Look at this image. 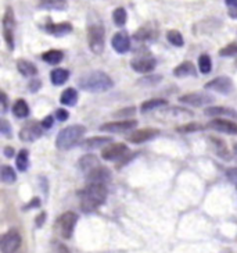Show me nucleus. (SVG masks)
Instances as JSON below:
<instances>
[{"instance_id":"1","label":"nucleus","mask_w":237,"mask_h":253,"mask_svg":"<svg viewBox=\"0 0 237 253\" xmlns=\"http://www.w3.org/2000/svg\"><path fill=\"white\" fill-rule=\"evenodd\" d=\"M107 194H108L107 185L96 184V182H88V185L79 192L81 209L85 213L95 211L105 202Z\"/></svg>"},{"instance_id":"2","label":"nucleus","mask_w":237,"mask_h":253,"mask_svg":"<svg viewBox=\"0 0 237 253\" xmlns=\"http://www.w3.org/2000/svg\"><path fill=\"white\" fill-rule=\"evenodd\" d=\"M82 90H86L90 93H102L107 92L112 88V80L110 75L104 71H92L88 74L82 75L78 82Z\"/></svg>"},{"instance_id":"3","label":"nucleus","mask_w":237,"mask_h":253,"mask_svg":"<svg viewBox=\"0 0 237 253\" xmlns=\"http://www.w3.org/2000/svg\"><path fill=\"white\" fill-rule=\"evenodd\" d=\"M85 131L86 129L83 126H69L63 128L56 138V146L61 150H69L79 142Z\"/></svg>"},{"instance_id":"4","label":"nucleus","mask_w":237,"mask_h":253,"mask_svg":"<svg viewBox=\"0 0 237 253\" xmlns=\"http://www.w3.org/2000/svg\"><path fill=\"white\" fill-rule=\"evenodd\" d=\"M88 43L95 54H102L105 45V31L103 24H90L88 27Z\"/></svg>"},{"instance_id":"5","label":"nucleus","mask_w":237,"mask_h":253,"mask_svg":"<svg viewBox=\"0 0 237 253\" xmlns=\"http://www.w3.org/2000/svg\"><path fill=\"white\" fill-rule=\"evenodd\" d=\"M76 221H78V216L75 214L74 211H66V213H63L59 217L57 223H56V227H57V231H59L60 235L64 239L71 238L72 234H74Z\"/></svg>"},{"instance_id":"6","label":"nucleus","mask_w":237,"mask_h":253,"mask_svg":"<svg viewBox=\"0 0 237 253\" xmlns=\"http://www.w3.org/2000/svg\"><path fill=\"white\" fill-rule=\"evenodd\" d=\"M14 30H15V18L13 8L7 7L6 13L3 15V37L7 43L8 49H14Z\"/></svg>"},{"instance_id":"7","label":"nucleus","mask_w":237,"mask_h":253,"mask_svg":"<svg viewBox=\"0 0 237 253\" xmlns=\"http://www.w3.org/2000/svg\"><path fill=\"white\" fill-rule=\"evenodd\" d=\"M157 66L156 59L150 54V53H141L139 56H136L132 61H131V67L134 68L135 71L140 73V74H147L150 71H153Z\"/></svg>"},{"instance_id":"8","label":"nucleus","mask_w":237,"mask_h":253,"mask_svg":"<svg viewBox=\"0 0 237 253\" xmlns=\"http://www.w3.org/2000/svg\"><path fill=\"white\" fill-rule=\"evenodd\" d=\"M21 246V235L17 230H10L1 238V253H15Z\"/></svg>"},{"instance_id":"9","label":"nucleus","mask_w":237,"mask_h":253,"mask_svg":"<svg viewBox=\"0 0 237 253\" xmlns=\"http://www.w3.org/2000/svg\"><path fill=\"white\" fill-rule=\"evenodd\" d=\"M43 134V126L42 123L37 121H30L23 126V129L20 131V139L24 142H34L39 139Z\"/></svg>"},{"instance_id":"10","label":"nucleus","mask_w":237,"mask_h":253,"mask_svg":"<svg viewBox=\"0 0 237 253\" xmlns=\"http://www.w3.org/2000/svg\"><path fill=\"white\" fill-rule=\"evenodd\" d=\"M179 102L185 104H192V106H204V104L214 103V97L204 92H192V93H186L183 96L179 97Z\"/></svg>"},{"instance_id":"11","label":"nucleus","mask_w":237,"mask_h":253,"mask_svg":"<svg viewBox=\"0 0 237 253\" xmlns=\"http://www.w3.org/2000/svg\"><path fill=\"white\" fill-rule=\"evenodd\" d=\"M137 126L136 120H124V121H114V123H107L100 126V131L104 132H114V134H121L126 132L129 129H134Z\"/></svg>"},{"instance_id":"12","label":"nucleus","mask_w":237,"mask_h":253,"mask_svg":"<svg viewBox=\"0 0 237 253\" xmlns=\"http://www.w3.org/2000/svg\"><path fill=\"white\" fill-rule=\"evenodd\" d=\"M205 89L219 92V93H223V95H228L233 89V82H232L229 77H216L212 81L205 84Z\"/></svg>"},{"instance_id":"13","label":"nucleus","mask_w":237,"mask_h":253,"mask_svg":"<svg viewBox=\"0 0 237 253\" xmlns=\"http://www.w3.org/2000/svg\"><path fill=\"white\" fill-rule=\"evenodd\" d=\"M126 153H128V146L125 143H111L110 146L102 150V157L104 160L114 162V160H118L122 156H125Z\"/></svg>"},{"instance_id":"14","label":"nucleus","mask_w":237,"mask_h":253,"mask_svg":"<svg viewBox=\"0 0 237 253\" xmlns=\"http://www.w3.org/2000/svg\"><path fill=\"white\" fill-rule=\"evenodd\" d=\"M208 126H211L215 131L225 132L229 135H237V124L226 119H214L209 121Z\"/></svg>"},{"instance_id":"15","label":"nucleus","mask_w":237,"mask_h":253,"mask_svg":"<svg viewBox=\"0 0 237 253\" xmlns=\"http://www.w3.org/2000/svg\"><path fill=\"white\" fill-rule=\"evenodd\" d=\"M111 45L115 52L124 54V53H126L131 49V38H129V35L126 34L125 31L117 32V34L112 37Z\"/></svg>"},{"instance_id":"16","label":"nucleus","mask_w":237,"mask_h":253,"mask_svg":"<svg viewBox=\"0 0 237 253\" xmlns=\"http://www.w3.org/2000/svg\"><path fill=\"white\" fill-rule=\"evenodd\" d=\"M160 134V131L156 128H143V129H137L128 136L129 142L132 143H143V142L150 141L151 138H156L157 135Z\"/></svg>"},{"instance_id":"17","label":"nucleus","mask_w":237,"mask_h":253,"mask_svg":"<svg viewBox=\"0 0 237 253\" xmlns=\"http://www.w3.org/2000/svg\"><path fill=\"white\" fill-rule=\"evenodd\" d=\"M111 179V174H110V170L105 169V167H102L99 166L97 169L92 170L88 175V182H96V184H104L107 185V182Z\"/></svg>"},{"instance_id":"18","label":"nucleus","mask_w":237,"mask_h":253,"mask_svg":"<svg viewBox=\"0 0 237 253\" xmlns=\"http://www.w3.org/2000/svg\"><path fill=\"white\" fill-rule=\"evenodd\" d=\"M45 31L53 37H66L72 32V24L71 23H60V24H47L45 25Z\"/></svg>"},{"instance_id":"19","label":"nucleus","mask_w":237,"mask_h":253,"mask_svg":"<svg viewBox=\"0 0 237 253\" xmlns=\"http://www.w3.org/2000/svg\"><path fill=\"white\" fill-rule=\"evenodd\" d=\"M205 116H212L216 119H221V117H233L237 119V112L230 109V107H219V106H212V107H208L205 109Z\"/></svg>"},{"instance_id":"20","label":"nucleus","mask_w":237,"mask_h":253,"mask_svg":"<svg viewBox=\"0 0 237 253\" xmlns=\"http://www.w3.org/2000/svg\"><path fill=\"white\" fill-rule=\"evenodd\" d=\"M209 142H211V145H212V148L216 152V155L219 157H222L225 160H229L232 155H230L229 149H228V146H226V143L222 139H219V138H216V136H211L209 138Z\"/></svg>"},{"instance_id":"21","label":"nucleus","mask_w":237,"mask_h":253,"mask_svg":"<svg viewBox=\"0 0 237 253\" xmlns=\"http://www.w3.org/2000/svg\"><path fill=\"white\" fill-rule=\"evenodd\" d=\"M37 6L45 10L63 11V10H67L68 1L67 0H37Z\"/></svg>"},{"instance_id":"22","label":"nucleus","mask_w":237,"mask_h":253,"mask_svg":"<svg viewBox=\"0 0 237 253\" xmlns=\"http://www.w3.org/2000/svg\"><path fill=\"white\" fill-rule=\"evenodd\" d=\"M111 143V138H107V136H93V138H89L86 141L82 142V148L83 149H99L102 146H105Z\"/></svg>"},{"instance_id":"23","label":"nucleus","mask_w":237,"mask_h":253,"mask_svg":"<svg viewBox=\"0 0 237 253\" xmlns=\"http://www.w3.org/2000/svg\"><path fill=\"white\" fill-rule=\"evenodd\" d=\"M17 70L24 77H35L37 74L36 66L25 59H21L17 61Z\"/></svg>"},{"instance_id":"24","label":"nucleus","mask_w":237,"mask_h":253,"mask_svg":"<svg viewBox=\"0 0 237 253\" xmlns=\"http://www.w3.org/2000/svg\"><path fill=\"white\" fill-rule=\"evenodd\" d=\"M197 74L196 71V67L193 66V63L190 61H183L182 64H179L178 67L173 68V75L175 77H189V75H194Z\"/></svg>"},{"instance_id":"25","label":"nucleus","mask_w":237,"mask_h":253,"mask_svg":"<svg viewBox=\"0 0 237 253\" xmlns=\"http://www.w3.org/2000/svg\"><path fill=\"white\" fill-rule=\"evenodd\" d=\"M158 32L154 28H150V27H141L137 30V32L135 34V39L136 41H140V42H146V41H153L154 38H157Z\"/></svg>"},{"instance_id":"26","label":"nucleus","mask_w":237,"mask_h":253,"mask_svg":"<svg viewBox=\"0 0 237 253\" xmlns=\"http://www.w3.org/2000/svg\"><path fill=\"white\" fill-rule=\"evenodd\" d=\"M99 166H100V163H99L97 157L93 156V155H86V156H83L79 160V167L86 172H90L92 170H95Z\"/></svg>"},{"instance_id":"27","label":"nucleus","mask_w":237,"mask_h":253,"mask_svg":"<svg viewBox=\"0 0 237 253\" xmlns=\"http://www.w3.org/2000/svg\"><path fill=\"white\" fill-rule=\"evenodd\" d=\"M69 78V71L66 68H54L50 73V80L54 85H63Z\"/></svg>"},{"instance_id":"28","label":"nucleus","mask_w":237,"mask_h":253,"mask_svg":"<svg viewBox=\"0 0 237 253\" xmlns=\"http://www.w3.org/2000/svg\"><path fill=\"white\" fill-rule=\"evenodd\" d=\"M168 102L165 99H150L147 102H143L140 106V112L141 113H148L151 110H156V109H160V107H164L167 106Z\"/></svg>"},{"instance_id":"29","label":"nucleus","mask_w":237,"mask_h":253,"mask_svg":"<svg viewBox=\"0 0 237 253\" xmlns=\"http://www.w3.org/2000/svg\"><path fill=\"white\" fill-rule=\"evenodd\" d=\"M13 113L17 119H25L30 114V107L24 99H18L14 104H13Z\"/></svg>"},{"instance_id":"30","label":"nucleus","mask_w":237,"mask_h":253,"mask_svg":"<svg viewBox=\"0 0 237 253\" xmlns=\"http://www.w3.org/2000/svg\"><path fill=\"white\" fill-rule=\"evenodd\" d=\"M76 100H78V92L74 88H67L60 96L61 104H66V106H74Z\"/></svg>"},{"instance_id":"31","label":"nucleus","mask_w":237,"mask_h":253,"mask_svg":"<svg viewBox=\"0 0 237 253\" xmlns=\"http://www.w3.org/2000/svg\"><path fill=\"white\" fill-rule=\"evenodd\" d=\"M42 59L45 60L46 63H49V64H59L63 61L64 59V53L61 52V50H56V49H52V50H49V52H46L42 54Z\"/></svg>"},{"instance_id":"32","label":"nucleus","mask_w":237,"mask_h":253,"mask_svg":"<svg viewBox=\"0 0 237 253\" xmlns=\"http://www.w3.org/2000/svg\"><path fill=\"white\" fill-rule=\"evenodd\" d=\"M0 178L1 181L4 182V184H14L15 179H17V174L13 170V167L11 166H1V171H0Z\"/></svg>"},{"instance_id":"33","label":"nucleus","mask_w":237,"mask_h":253,"mask_svg":"<svg viewBox=\"0 0 237 253\" xmlns=\"http://www.w3.org/2000/svg\"><path fill=\"white\" fill-rule=\"evenodd\" d=\"M15 164H17V169L20 171H27L28 170V167H30V153H28V150L23 149L17 155Z\"/></svg>"},{"instance_id":"34","label":"nucleus","mask_w":237,"mask_h":253,"mask_svg":"<svg viewBox=\"0 0 237 253\" xmlns=\"http://www.w3.org/2000/svg\"><path fill=\"white\" fill-rule=\"evenodd\" d=\"M167 39L169 42L170 45L176 46V47H182L185 45V39H183V35L179 32L178 30H170L167 32Z\"/></svg>"},{"instance_id":"35","label":"nucleus","mask_w":237,"mask_h":253,"mask_svg":"<svg viewBox=\"0 0 237 253\" xmlns=\"http://www.w3.org/2000/svg\"><path fill=\"white\" fill-rule=\"evenodd\" d=\"M112 20H114V23L115 25H118V27H124L126 24V20H128V13H126V10L124 7H117L114 10V13H112Z\"/></svg>"},{"instance_id":"36","label":"nucleus","mask_w":237,"mask_h":253,"mask_svg":"<svg viewBox=\"0 0 237 253\" xmlns=\"http://www.w3.org/2000/svg\"><path fill=\"white\" fill-rule=\"evenodd\" d=\"M199 68L203 74H209L212 70V63H211V57L208 54H201L199 57Z\"/></svg>"},{"instance_id":"37","label":"nucleus","mask_w":237,"mask_h":253,"mask_svg":"<svg viewBox=\"0 0 237 253\" xmlns=\"http://www.w3.org/2000/svg\"><path fill=\"white\" fill-rule=\"evenodd\" d=\"M204 126L197 123H190V124H185V126H176V131L180 134H189V132H197V131H203Z\"/></svg>"},{"instance_id":"38","label":"nucleus","mask_w":237,"mask_h":253,"mask_svg":"<svg viewBox=\"0 0 237 253\" xmlns=\"http://www.w3.org/2000/svg\"><path fill=\"white\" fill-rule=\"evenodd\" d=\"M161 80H163L161 75H148V77H144V78L139 80V84H141V85H148V86H154L157 84H160Z\"/></svg>"},{"instance_id":"39","label":"nucleus","mask_w":237,"mask_h":253,"mask_svg":"<svg viewBox=\"0 0 237 253\" xmlns=\"http://www.w3.org/2000/svg\"><path fill=\"white\" fill-rule=\"evenodd\" d=\"M235 54H237V42L229 43L219 50V56H235Z\"/></svg>"},{"instance_id":"40","label":"nucleus","mask_w":237,"mask_h":253,"mask_svg":"<svg viewBox=\"0 0 237 253\" xmlns=\"http://www.w3.org/2000/svg\"><path fill=\"white\" fill-rule=\"evenodd\" d=\"M0 132L4 135V136H10V135H11L10 124H8L4 119H1V121H0Z\"/></svg>"},{"instance_id":"41","label":"nucleus","mask_w":237,"mask_h":253,"mask_svg":"<svg viewBox=\"0 0 237 253\" xmlns=\"http://www.w3.org/2000/svg\"><path fill=\"white\" fill-rule=\"evenodd\" d=\"M226 177L237 185V167H233V169H228L226 170Z\"/></svg>"},{"instance_id":"42","label":"nucleus","mask_w":237,"mask_h":253,"mask_svg":"<svg viewBox=\"0 0 237 253\" xmlns=\"http://www.w3.org/2000/svg\"><path fill=\"white\" fill-rule=\"evenodd\" d=\"M69 117V113L67 110H64V109H59V110H56V119L59 120V121H66Z\"/></svg>"},{"instance_id":"43","label":"nucleus","mask_w":237,"mask_h":253,"mask_svg":"<svg viewBox=\"0 0 237 253\" xmlns=\"http://www.w3.org/2000/svg\"><path fill=\"white\" fill-rule=\"evenodd\" d=\"M53 121H54V117H53V116H47V117L42 121V126H43V129H49V128H52Z\"/></svg>"},{"instance_id":"44","label":"nucleus","mask_w":237,"mask_h":253,"mask_svg":"<svg viewBox=\"0 0 237 253\" xmlns=\"http://www.w3.org/2000/svg\"><path fill=\"white\" fill-rule=\"evenodd\" d=\"M6 112H7V96L4 92H1V113L4 114Z\"/></svg>"},{"instance_id":"45","label":"nucleus","mask_w":237,"mask_h":253,"mask_svg":"<svg viewBox=\"0 0 237 253\" xmlns=\"http://www.w3.org/2000/svg\"><path fill=\"white\" fill-rule=\"evenodd\" d=\"M39 88H40V81H39V80H35V81L30 82V90H32V92H36Z\"/></svg>"},{"instance_id":"46","label":"nucleus","mask_w":237,"mask_h":253,"mask_svg":"<svg viewBox=\"0 0 237 253\" xmlns=\"http://www.w3.org/2000/svg\"><path fill=\"white\" fill-rule=\"evenodd\" d=\"M56 253H71L67 246L63 245V244H57V249H56Z\"/></svg>"},{"instance_id":"47","label":"nucleus","mask_w":237,"mask_h":253,"mask_svg":"<svg viewBox=\"0 0 237 253\" xmlns=\"http://www.w3.org/2000/svg\"><path fill=\"white\" fill-rule=\"evenodd\" d=\"M45 220H46V213L43 211V213H40V214H39V216H37V218H36V225H37V227H40V225L43 224V221H45Z\"/></svg>"},{"instance_id":"48","label":"nucleus","mask_w":237,"mask_h":253,"mask_svg":"<svg viewBox=\"0 0 237 253\" xmlns=\"http://www.w3.org/2000/svg\"><path fill=\"white\" fill-rule=\"evenodd\" d=\"M4 156L6 157L14 156V149H13V148H10V146H6V148H4Z\"/></svg>"},{"instance_id":"49","label":"nucleus","mask_w":237,"mask_h":253,"mask_svg":"<svg viewBox=\"0 0 237 253\" xmlns=\"http://www.w3.org/2000/svg\"><path fill=\"white\" fill-rule=\"evenodd\" d=\"M40 205V201H39V198H35V199H32V201L30 202V205L27 206V209H30V208H37Z\"/></svg>"},{"instance_id":"50","label":"nucleus","mask_w":237,"mask_h":253,"mask_svg":"<svg viewBox=\"0 0 237 253\" xmlns=\"http://www.w3.org/2000/svg\"><path fill=\"white\" fill-rule=\"evenodd\" d=\"M226 1V4L229 6V7L237 8V0H225Z\"/></svg>"},{"instance_id":"51","label":"nucleus","mask_w":237,"mask_h":253,"mask_svg":"<svg viewBox=\"0 0 237 253\" xmlns=\"http://www.w3.org/2000/svg\"><path fill=\"white\" fill-rule=\"evenodd\" d=\"M235 156H236V159H237V145H235Z\"/></svg>"},{"instance_id":"52","label":"nucleus","mask_w":237,"mask_h":253,"mask_svg":"<svg viewBox=\"0 0 237 253\" xmlns=\"http://www.w3.org/2000/svg\"><path fill=\"white\" fill-rule=\"evenodd\" d=\"M230 17H235V18H237V13H230Z\"/></svg>"}]
</instances>
